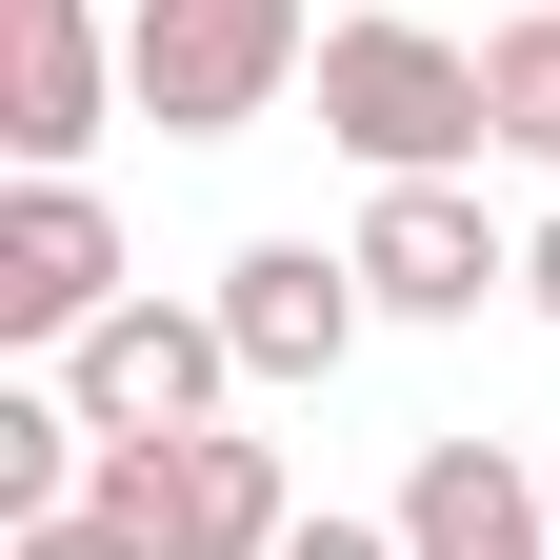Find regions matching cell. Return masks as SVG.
I'll use <instances>...</instances> for the list:
<instances>
[{"label": "cell", "instance_id": "obj_1", "mask_svg": "<svg viewBox=\"0 0 560 560\" xmlns=\"http://www.w3.org/2000/svg\"><path fill=\"white\" fill-rule=\"evenodd\" d=\"M320 140L361 180H480L501 161L480 40H441V21H320Z\"/></svg>", "mask_w": 560, "mask_h": 560}, {"label": "cell", "instance_id": "obj_2", "mask_svg": "<svg viewBox=\"0 0 560 560\" xmlns=\"http://www.w3.org/2000/svg\"><path fill=\"white\" fill-rule=\"evenodd\" d=\"M120 81L161 140H241L320 81V21L301 0H120Z\"/></svg>", "mask_w": 560, "mask_h": 560}, {"label": "cell", "instance_id": "obj_3", "mask_svg": "<svg viewBox=\"0 0 560 560\" xmlns=\"http://www.w3.org/2000/svg\"><path fill=\"white\" fill-rule=\"evenodd\" d=\"M81 501L140 560H280L301 540V480H280V441H241V420H200V441H101Z\"/></svg>", "mask_w": 560, "mask_h": 560}, {"label": "cell", "instance_id": "obj_4", "mask_svg": "<svg viewBox=\"0 0 560 560\" xmlns=\"http://www.w3.org/2000/svg\"><path fill=\"white\" fill-rule=\"evenodd\" d=\"M60 400H81L101 441H200V420L241 400V340H221V301H120V320L60 340Z\"/></svg>", "mask_w": 560, "mask_h": 560}, {"label": "cell", "instance_id": "obj_5", "mask_svg": "<svg viewBox=\"0 0 560 560\" xmlns=\"http://www.w3.org/2000/svg\"><path fill=\"white\" fill-rule=\"evenodd\" d=\"M101 120H140L120 0H0V140H21V180H81Z\"/></svg>", "mask_w": 560, "mask_h": 560}, {"label": "cell", "instance_id": "obj_6", "mask_svg": "<svg viewBox=\"0 0 560 560\" xmlns=\"http://www.w3.org/2000/svg\"><path fill=\"white\" fill-rule=\"evenodd\" d=\"M361 301L381 320H480V301H521V241L480 221V180H361Z\"/></svg>", "mask_w": 560, "mask_h": 560}, {"label": "cell", "instance_id": "obj_7", "mask_svg": "<svg viewBox=\"0 0 560 560\" xmlns=\"http://www.w3.org/2000/svg\"><path fill=\"white\" fill-rule=\"evenodd\" d=\"M361 260H340V241H241L221 260V340H241V381L260 400H301V381H340V361H361Z\"/></svg>", "mask_w": 560, "mask_h": 560}, {"label": "cell", "instance_id": "obj_8", "mask_svg": "<svg viewBox=\"0 0 560 560\" xmlns=\"http://www.w3.org/2000/svg\"><path fill=\"white\" fill-rule=\"evenodd\" d=\"M140 280H120V221H101V180H0V340H81V320H120Z\"/></svg>", "mask_w": 560, "mask_h": 560}, {"label": "cell", "instance_id": "obj_9", "mask_svg": "<svg viewBox=\"0 0 560 560\" xmlns=\"http://www.w3.org/2000/svg\"><path fill=\"white\" fill-rule=\"evenodd\" d=\"M400 560H560V501H540V460L521 441H480V420H441V441L400 460Z\"/></svg>", "mask_w": 560, "mask_h": 560}, {"label": "cell", "instance_id": "obj_10", "mask_svg": "<svg viewBox=\"0 0 560 560\" xmlns=\"http://www.w3.org/2000/svg\"><path fill=\"white\" fill-rule=\"evenodd\" d=\"M81 480H101V420L60 381H0V521H60Z\"/></svg>", "mask_w": 560, "mask_h": 560}, {"label": "cell", "instance_id": "obj_11", "mask_svg": "<svg viewBox=\"0 0 560 560\" xmlns=\"http://www.w3.org/2000/svg\"><path fill=\"white\" fill-rule=\"evenodd\" d=\"M480 101H501V161L560 180V0H521V21L480 40Z\"/></svg>", "mask_w": 560, "mask_h": 560}, {"label": "cell", "instance_id": "obj_12", "mask_svg": "<svg viewBox=\"0 0 560 560\" xmlns=\"http://www.w3.org/2000/svg\"><path fill=\"white\" fill-rule=\"evenodd\" d=\"M0 560H140V540H120L101 501H60V521H0Z\"/></svg>", "mask_w": 560, "mask_h": 560}, {"label": "cell", "instance_id": "obj_13", "mask_svg": "<svg viewBox=\"0 0 560 560\" xmlns=\"http://www.w3.org/2000/svg\"><path fill=\"white\" fill-rule=\"evenodd\" d=\"M280 560H400V521H301Z\"/></svg>", "mask_w": 560, "mask_h": 560}, {"label": "cell", "instance_id": "obj_14", "mask_svg": "<svg viewBox=\"0 0 560 560\" xmlns=\"http://www.w3.org/2000/svg\"><path fill=\"white\" fill-rule=\"evenodd\" d=\"M521 301H540V320H560V221H540V241H521Z\"/></svg>", "mask_w": 560, "mask_h": 560}]
</instances>
